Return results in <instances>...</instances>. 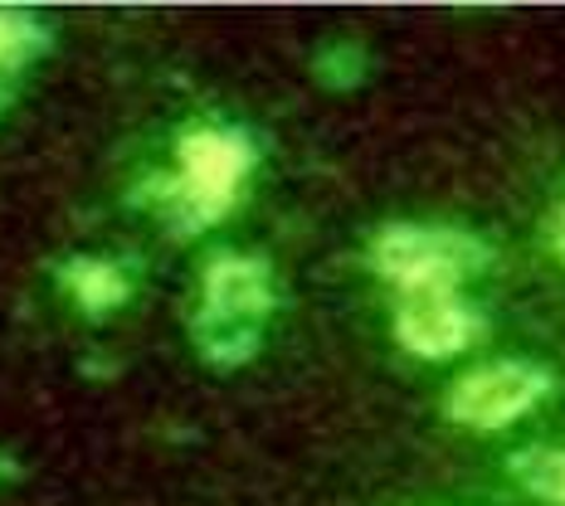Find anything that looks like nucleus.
<instances>
[{"instance_id": "f257e3e1", "label": "nucleus", "mask_w": 565, "mask_h": 506, "mask_svg": "<svg viewBox=\"0 0 565 506\" xmlns=\"http://www.w3.org/2000/svg\"><path fill=\"white\" fill-rule=\"evenodd\" d=\"M274 308V273L264 258L220 254L205 268V298L195 312V346L210 366H244L258 351V326Z\"/></svg>"}, {"instance_id": "f03ea898", "label": "nucleus", "mask_w": 565, "mask_h": 506, "mask_svg": "<svg viewBox=\"0 0 565 506\" xmlns=\"http://www.w3.org/2000/svg\"><path fill=\"white\" fill-rule=\"evenodd\" d=\"M371 258L399 292L415 288H458L488 268V249L449 225H385L371 244Z\"/></svg>"}, {"instance_id": "7ed1b4c3", "label": "nucleus", "mask_w": 565, "mask_h": 506, "mask_svg": "<svg viewBox=\"0 0 565 506\" xmlns=\"http://www.w3.org/2000/svg\"><path fill=\"white\" fill-rule=\"evenodd\" d=\"M181 185L171 191L167 209L181 219V229H205L230 209L239 181L254 166V151L234 132H191L181 141Z\"/></svg>"}, {"instance_id": "20e7f679", "label": "nucleus", "mask_w": 565, "mask_h": 506, "mask_svg": "<svg viewBox=\"0 0 565 506\" xmlns=\"http://www.w3.org/2000/svg\"><path fill=\"white\" fill-rule=\"evenodd\" d=\"M551 390V375L532 360H492L468 370L449 395V415L468 429H508Z\"/></svg>"}, {"instance_id": "39448f33", "label": "nucleus", "mask_w": 565, "mask_h": 506, "mask_svg": "<svg viewBox=\"0 0 565 506\" xmlns=\"http://www.w3.org/2000/svg\"><path fill=\"white\" fill-rule=\"evenodd\" d=\"M478 326H482L478 312L458 298V288H415L399 298V312H395L399 346L424 360L458 356L478 336Z\"/></svg>"}, {"instance_id": "423d86ee", "label": "nucleus", "mask_w": 565, "mask_h": 506, "mask_svg": "<svg viewBox=\"0 0 565 506\" xmlns=\"http://www.w3.org/2000/svg\"><path fill=\"white\" fill-rule=\"evenodd\" d=\"M64 278H68V288L78 292V302H84L88 312H108L127 298V278L117 273L113 263H103V258H78V263H68Z\"/></svg>"}, {"instance_id": "0eeeda50", "label": "nucleus", "mask_w": 565, "mask_h": 506, "mask_svg": "<svg viewBox=\"0 0 565 506\" xmlns=\"http://www.w3.org/2000/svg\"><path fill=\"white\" fill-rule=\"evenodd\" d=\"M512 477L532 497L565 506V449H526L512 457Z\"/></svg>"}, {"instance_id": "6e6552de", "label": "nucleus", "mask_w": 565, "mask_h": 506, "mask_svg": "<svg viewBox=\"0 0 565 506\" xmlns=\"http://www.w3.org/2000/svg\"><path fill=\"white\" fill-rule=\"evenodd\" d=\"M34 50H44V30L34 25L30 15H15V10H0V64H20Z\"/></svg>"}, {"instance_id": "1a4fd4ad", "label": "nucleus", "mask_w": 565, "mask_h": 506, "mask_svg": "<svg viewBox=\"0 0 565 506\" xmlns=\"http://www.w3.org/2000/svg\"><path fill=\"white\" fill-rule=\"evenodd\" d=\"M561 239H565V215H561Z\"/></svg>"}, {"instance_id": "9d476101", "label": "nucleus", "mask_w": 565, "mask_h": 506, "mask_svg": "<svg viewBox=\"0 0 565 506\" xmlns=\"http://www.w3.org/2000/svg\"><path fill=\"white\" fill-rule=\"evenodd\" d=\"M0 108H6V93H0Z\"/></svg>"}]
</instances>
